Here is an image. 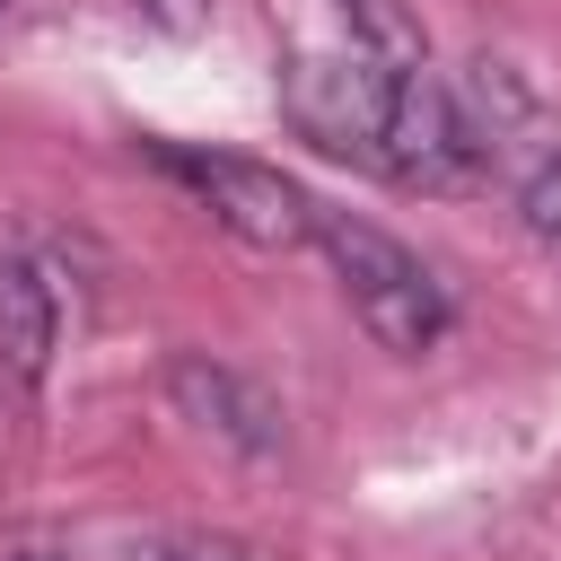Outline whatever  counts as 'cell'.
<instances>
[{
	"instance_id": "cell-1",
	"label": "cell",
	"mask_w": 561,
	"mask_h": 561,
	"mask_svg": "<svg viewBox=\"0 0 561 561\" xmlns=\"http://www.w3.org/2000/svg\"><path fill=\"white\" fill-rule=\"evenodd\" d=\"M465 140H473V167H491L508 184V202L526 210L535 237H561V114L535 96V79L517 61H473L465 88Z\"/></svg>"
},
{
	"instance_id": "cell-2",
	"label": "cell",
	"mask_w": 561,
	"mask_h": 561,
	"mask_svg": "<svg viewBox=\"0 0 561 561\" xmlns=\"http://www.w3.org/2000/svg\"><path fill=\"white\" fill-rule=\"evenodd\" d=\"M316 245H324L351 316H359L386 351L412 359V351H430V342L447 333V289H438V272H430L403 237H386L377 219H351V210H316Z\"/></svg>"
},
{
	"instance_id": "cell-3",
	"label": "cell",
	"mask_w": 561,
	"mask_h": 561,
	"mask_svg": "<svg viewBox=\"0 0 561 561\" xmlns=\"http://www.w3.org/2000/svg\"><path fill=\"white\" fill-rule=\"evenodd\" d=\"M377 167L394 184H421V193H456L473 175V140H465V105L456 88L412 61V70H386V123H377Z\"/></svg>"
},
{
	"instance_id": "cell-4",
	"label": "cell",
	"mask_w": 561,
	"mask_h": 561,
	"mask_svg": "<svg viewBox=\"0 0 561 561\" xmlns=\"http://www.w3.org/2000/svg\"><path fill=\"white\" fill-rule=\"evenodd\" d=\"M167 167L210 202V219L228 228V237H245L254 254H298L307 237H316V202L280 175V167H263V158H228V149H167Z\"/></svg>"
},
{
	"instance_id": "cell-5",
	"label": "cell",
	"mask_w": 561,
	"mask_h": 561,
	"mask_svg": "<svg viewBox=\"0 0 561 561\" xmlns=\"http://www.w3.org/2000/svg\"><path fill=\"white\" fill-rule=\"evenodd\" d=\"M280 105H289V123H298L316 149L377 167L386 70H377L368 53H298V61H289V79H280Z\"/></svg>"
},
{
	"instance_id": "cell-6",
	"label": "cell",
	"mask_w": 561,
	"mask_h": 561,
	"mask_svg": "<svg viewBox=\"0 0 561 561\" xmlns=\"http://www.w3.org/2000/svg\"><path fill=\"white\" fill-rule=\"evenodd\" d=\"M167 394H175L202 430H219L228 447H245V456H272V447H280V403H272L254 377H237L228 359L184 351V359L167 368Z\"/></svg>"
},
{
	"instance_id": "cell-7",
	"label": "cell",
	"mask_w": 561,
	"mask_h": 561,
	"mask_svg": "<svg viewBox=\"0 0 561 561\" xmlns=\"http://www.w3.org/2000/svg\"><path fill=\"white\" fill-rule=\"evenodd\" d=\"M53 342H61L53 280L35 272V254H26V245H0V377H18V386H44V368H53Z\"/></svg>"
},
{
	"instance_id": "cell-8",
	"label": "cell",
	"mask_w": 561,
	"mask_h": 561,
	"mask_svg": "<svg viewBox=\"0 0 561 561\" xmlns=\"http://www.w3.org/2000/svg\"><path fill=\"white\" fill-rule=\"evenodd\" d=\"M333 9H342V26H351V53H368L377 70L430 61V35H421L412 0H333Z\"/></svg>"
},
{
	"instance_id": "cell-9",
	"label": "cell",
	"mask_w": 561,
	"mask_h": 561,
	"mask_svg": "<svg viewBox=\"0 0 561 561\" xmlns=\"http://www.w3.org/2000/svg\"><path fill=\"white\" fill-rule=\"evenodd\" d=\"M140 18H158V26H175V35H193L202 18H210V0H131Z\"/></svg>"
},
{
	"instance_id": "cell-10",
	"label": "cell",
	"mask_w": 561,
	"mask_h": 561,
	"mask_svg": "<svg viewBox=\"0 0 561 561\" xmlns=\"http://www.w3.org/2000/svg\"><path fill=\"white\" fill-rule=\"evenodd\" d=\"M123 561H175V552H167V543H140V552H123Z\"/></svg>"
},
{
	"instance_id": "cell-11",
	"label": "cell",
	"mask_w": 561,
	"mask_h": 561,
	"mask_svg": "<svg viewBox=\"0 0 561 561\" xmlns=\"http://www.w3.org/2000/svg\"><path fill=\"white\" fill-rule=\"evenodd\" d=\"M18 561H61V552H44V543H35V552H18Z\"/></svg>"
},
{
	"instance_id": "cell-12",
	"label": "cell",
	"mask_w": 561,
	"mask_h": 561,
	"mask_svg": "<svg viewBox=\"0 0 561 561\" xmlns=\"http://www.w3.org/2000/svg\"><path fill=\"white\" fill-rule=\"evenodd\" d=\"M193 561H228V552H193Z\"/></svg>"
},
{
	"instance_id": "cell-13",
	"label": "cell",
	"mask_w": 561,
	"mask_h": 561,
	"mask_svg": "<svg viewBox=\"0 0 561 561\" xmlns=\"http://www.w3.org/2000/svg\"><path fill=\"white\" fill-rule=\"evenodd\" d=\"M0 9H9V0H0Z\"/></svg>"
}]
</instances>
